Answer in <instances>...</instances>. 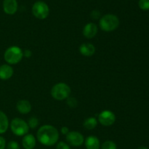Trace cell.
<instances>
[{"label":"cell","instance_id":"d6986e66","mask_svg":"<svg viewBox=\"0 0 149 149\" xmlns=\"http://www.w3.org/2000/svg\"><path fill=\"white\" fill-rule=\"evenodd\" d=\"M39 119H38L36 117L32 116L29 119V121H28V125H29V128L31 129H35L39 126Z\"/></svg>","mask_w":149,"mask_h":149},{"label":"cell","instance_id":"2e32d148","mask_svg":"<svg viewBox=\"0 0 149 149\" xmlns=\"http://www.w3.org/2000/svg\"><path fill=\"white\" fill-rule=\"evenodd\" d=\"M9 127V120L7 115L0 110V134H4L7 131Z\"/></svg>","mask_w":149,"mask_h":149},{"label":"cell","instance_id":"ffe728a7","mask_svg":"<svg viewBox=\"0 0 149 149\" xmlns=\"http://www.w3.org/2000/svg\"><path fill=\"white\" fill-rule=\"evenodd\" d=\"M138 5L142 10H149V0H139Z\"/></svg>","mask_w":149,"mask_h":149},{"label":"cell","instance_id":"484cf974","mask_svg":"<svg viewBox=\"0 0 149 149\" xmlns=\"http://www.w3.org/2000/svg\"><path fill=\"white\" fill-rule=\"evenodd\" d=\"M23 56L26 57V58H30L32 56V52L30 51V50H26L24 52H23Z\"/></svg>","mask_w":149,"mask_h":149},{"label":"cell","instance_id":"5bb4252c","mask_svg":"<svg viewBox=\"0 0 149 149\" xmlns=\"http://www.w3.org/2000/svg\"><path fill=\"white\" fill-rule=\"evenodd\" d=\"M22 145L25 149H33L36 145V139L31 134H26L22 140Z\"/></svg>","mask_w":149,"mask_h":149},{"label":"cell","instance_id":"277c9868","mask_svg":"<svg viewBox=\"0 0 149 149\" xmlns=\"http://www.w3.org/2000/svg\"><path fill=\"white\" fill-rule=\"evenodd\" d=\"M71 93V88L65 83H58L54 85L51 89V95L58 101L66 99Z\"/></svg>","mask_w":149,"mask_h":149},{"label":"cell","instance_id":"ac0fdd59","mask_svg":"<svg viewBox=\"0 0 149 149\" xmlns=\"http://www.w3.org/2000/svg\"><path fill=\"white\" fill-rule=\"evenodd\" d=\"M101 149H117L116 145L111 140H106L102 144Z\"/></svg>","mask_w":149,"mask_h":149},{"label":"cell","instance_id":"8992f818","mask_svg":"<svg viewBox=\"0 0 149 149\" xmlns=\"http://www.w3.org/2000/svg\"><path fill=\"white\" fill-rule=\"evenodd\" d=\"M32 14L35 18L40 20L47 18L49 15V9L47 4L44 1H36L32 6Z\"/></svg>","mask_w":149,"mask_h":149},{"label":"cell","instance_id":"7c38bea8","mask_svg":"<svg viewBox=\"0 0 149 149\" xmlns=\"http://www.w3.org/2000/svg\"><path fill=\"white\" fill-rule=\"evenodd\" d=\"M17 111L21 114H28L31 110V105L30 102L26 99H22L18 101L16 105Z\"/></svg>","mask_w":149,"mask_h":149},{"label":"cell","instance_id":"4fadbf2b","mask_svg":"<svg viewBox=\"0 0 149 149\" xmlns=\"http://www.w3.org/2000/svg\"><path fill=\"white\" fill-rule=\"evenodd\" d=\"M79 52L86 57H90L94 55L95 48L91 43H83L79 47Z\"/></svg>","mask_w":149,"mask_h":149},{"label":"cell","instance_id":"7402d4cb","mask_svg":"<svg viewBox=\"0 0 149 149\" xmlns=\"http://www.w3.org/2000/svg\"><path fill=\"white\" fill-rule=\"evenodd\" d=\"M7 149H20V145L16 141L12 140L7 143Z\"/></svg>","mask_w":149,"mask_h":149},{"label":"cell","instance_id":"83f0119b","mask_svg":"<svg viewBox=\"0 0 149 149\" xmlns=\"http://www.w3.org/2000/svg\"><path fill=\"white\" fill-rule=\"evenodd\" d=\"M138 149H148L146 147H145V146H141V147L138 148Z\"/></svg>","mask_w":149,"mask_h":149},{"label":"cell","instance_id":"6da1fadb","mask_svg":"<svg viewBox=\"0 0 149 149\" xmlns=\"http://www.w3.org/2000/svg\"><path fill=\"white\" fill-rule=\"evenodd\" d=\"M39 143L46 146H52L56 144L59 139V132L55 127L44 125L38 129L36 134Z\"/></svg>","mask_w":149,"mask_h":149},{"label":"cell","instance_id":"ba28073f","mask_svg":"<svg viewBox=\"0 0 149 149\" xmlns=\"http://www.w3.org/2000/svg\"><path fill=\"white\" fill-rule=\"evenodd\" d=\"M98 121L100 124L105 127H109V126L113 125L116 121V115L112 111L103 110L98 115Z\"/></svg>","mask_w":149,"mask_h":149},{"label":"cell","instance_id":"9a60e30c","mask_svg":"<svg viewBox=\"0 0 149 149\" xmlns=\"http://www.w3.org/2000/svg\"><path fill=\"white\" fill-rule=\"evenodd\" d=\"M85 147L87 149H99L100 147V143L99 139L95 136H89L87 137L85 142Z\"/></svg>","mask_w":149,"mask_h":149},{"label":"cell","instance_id":"44dd1931","mask_svg":"<svg viewBox=\"0 0 149 149\" xmlns=\"http://www.w3.org/2000/svg\"><path fill=\"white\" fill-rule=\"evenodd\" d=\"M67 104L69 107L71 108H76L77 106V104H78V102H77V99L74 97H69L68 96L67 98Z\"/></svg>","mask_w":149,"mask_h":149},{"label":"cell","instance_id":"d4e9b609","mask_svg":"<svg viewBox=\"0 0 149 149\" xmlns=\"http://www.w3.org/2000/svg\"><path fill=\"white\" fill-rule=\"evenodd\" d=\"M6 140L3 137L0 136V149H5Z\"/></svg>","mask_w":149,"mask_h":149},{"label":"cell","instance_id":"8fae6325","mask_svg":"<svg viewBox=\"0 0 149 149\" xmlns=\"http://www.w3.org/2000/svg\"><path fill=\"white\" fill-rule=\"evenodd\" d=\"M13 69L10 64H2L0 66V79L2 80H7L13 75Z\"/></svg>","mask_w":149,"mask_h":149},{"label":"cell","instance_id":"cb8c5ba5","mask_svg":"<svg viewBox=\"0 0 149 149\" xmlns=\"http://www.w3.org/2000/svg\"><path fill=\"white\" fill-rule=\"evenodd\" d=\"M100 16V13L98 10H93L91 13V18H93V19L96 20V19H98Z\"/></svg>","mask_w":149,"mask_h":149},{"label":"cell","instance_id":"5b68a950","mask_svg":"<svg viewBox=\"0 0 149 149\" xmlns=\"http://www.w3.org/2000/svg\"><path fill=\"white\" fill-rule=\"evenodd\" d=\"M10 129L13 134L16 136H24L28 134L29 131L28 123L19 118H15L12 120L10 123Z\"/></svg>","mask_w":149,"mask_h":149},{"label":"cell","instance_id":"e0dca14e","mask_svg":"<svg viewBox=\"0 0 149 149\" xmlns=\"http://www.w3.org/2000/svg\"><path fill=\"white\" fill-rule=\"evenodd\" d=\"M97 125V121L95 118L94 117H90L87 118V119L84 120V123H83V126L86 129L92 130L94 129Z\"/></svg>","mask_w":149,"mask_h":149},{"label":"cell","instance_id":"603a6c76","mask_svg":"<svg viewBox=\"0 0 149 149\" xmlns=\"http://www.w3.org/2000/svg\"><path fill=\"white\" fill-rule=\"evenodd\" d=\"M56 149H71L68 144H67L65 142H59L57 144Z\"/></svg>","mask_w":149,"mask_h":149},{"label":"cell","instance_id":"3957f363","mask_svg":"<svg viewBox=\"0 0 149 149\" xmlns=\"http://www.w3.org/2000/svg\"><path fill=\"white\" fill-rule=\"evenodd\" d=\"M23 57V53L20 48L11 46L7 48L4 53V58L8 64H16L20 62Z\"/></svg>","mask_w":149,"mask_h":149},{"label":"cell","instance_id":"7a4b0ae2","mask_svg":"<svg viewBox=\"0 0 149 149\" xmlns=\"http://www.w3.org/2000/svg\"><path fill=\"white\" fill-rule=\"evenodd\" d=\"M99 26L104 32H113L119 26V19L113 14H106L100 18Z\"/></svg>","mask_w":149,"mask_h":149},{"label":"cell","instance_id":"52a82bcc","mask_svg":"<svg viewBox=\"0 0 149 149\" xmlns=\"http://www.w3.org/2000/svg\"><path fill=\"white\" fill-rule=\"evenodd\" d=\"M65 138H66L67 143L74 147L81 146L84 142V136L81 133L77 131H68Z\"/></svg>","mask_w":149,"mask_h":149},{"label":"cell","instance_id":"4316f807","mask_svg":"<svg viewBox=\"0 0 149 149\" xmlns=\"http://www.w3.org/2000/svg\"><path fill=\"white\" fill-rule=\"evenodd\" d=\"M68 131H69V129H68V127H63L61 128V133H62L63 134H65V135H66L68 133Z\"/></svg>","mask_w":149,"mask_h":149},{"label":"cell","instance_id":"30bf717a","mask_svg":"<svg viewBox=\"0 0 149 149\" xmlns=\"http://www.w3.org/2000/svg\"><path fill=\"white\" fill-rule=\"evenodd\" d=\"M97 33V26L94 23H88L83 29V35L87 39L93 38Z\"/></svg>","mask_w":149,"mask_h":149},{"label":"cell","instance_id":"9c48e42d","mask_svg":"<svg viewBox=\"0 0 149 149\" xmlns=\"http://www.w3.org/2000/svg\"><path fill=\"white\" fill-rule=\"evenodd\" d=\"M3 10L7 15H14L17 10V0H4Z\"/></svg>","mask_w":149,"mask_h":149}]
</instances>
